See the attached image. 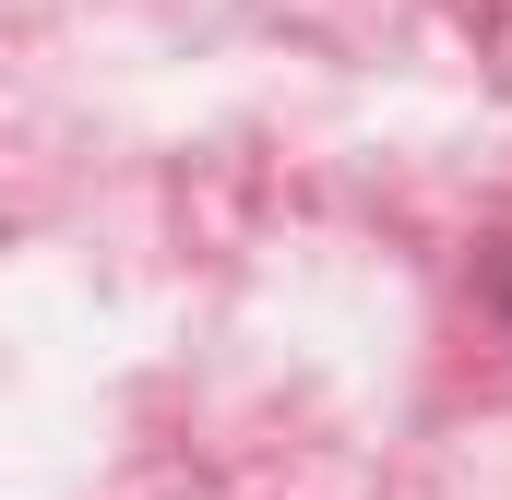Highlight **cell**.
<instances>
[{
    "mask_svg": "<svg viewBox=\"0 0 512 500\" xmlns=\"http://www.w3.org/2000/svg\"><path fill=\"white\" fill-rule=\"evenodd\" d=\"M501 310H512V262H501Z\"/></svg>",
    "mask_w": 512,
    "mask_h": 500,
    "instance_id": "obj_1",
    "label": "cell"
}]
</instances>
